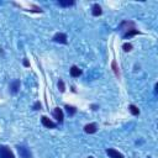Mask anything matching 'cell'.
I'll use <instances>...</instances> for the list:
<instances>
[{"mask_svg": "<svg viewBox=\"0 0 158 158\" xmlns=\"http://www.w3.org/2000/svg\"><path fill=\"white\" fill-rule=\"evenodd\" d=\"M132 28H136V23H135V21H131V20H123L118 25V31L122 32V33H125V32H127L128 30H132Z\"/></svg>", "mask_w": 158, "mask_h": 158, "instance_id": "6da1fadb", "label": "cell"}, {"mask_svg": "<svg viewBox=\"0 0 158 158\" xmlns=\"http://www.w3.org/2000/svg\"><path fill=\"white\" fill-rule=\"evenodd\" d=\"M0 158H15V154L7 146L0 144Z\"/></svg>", "mask_w": 158, "mask_h": 158, "instance_id": "7a4b0ae2", "label": "cell"}, {"mask_svg": "<svg viewBox=\"0 0 158 158\" xmlns=\"http://www.w3.org/2000/svg\"><path fill=\"white\" fill-rule=\"evenodd\" d=\"M52 41L56 43H60V44H67L68 43V37L65 33L63 32H58L52 37Z\"/></svg>", "mask_w": 158, "mask_h": 158, "instance_id": "3957f363", "label": "cell"}, {"mask_svg": "<svg viewBox=\"0 0 158 158\" xmlns=\"http://www.w3.org/2000/svg\"><path fill=\"white\" fill-rule=\"evenodd\" d=\"M16 148H17L19 154H20V157H21V158H32V153H31V151H30L26 146L19 144Z\"/></svg>", "mask_w": 158, "mask_h": 158, "instance_id": "277c9868", "label": "cell"}, {"mask_svg": "<svg viewBox=\"0 0 158 158\" xmlns=\"http://www.w3.org/2000/svg\"><path fill=\"white\" fill-rule=\"evenodd\" d=\"M20 86H21V81H20L19 79H14L12 81H10V85H9V91H10V94H12V95L17 94L19 90H20Z\"/></svg>", "mask_w": 158, "mask_h": 158, "instance_id": "5b68a950", "label": "cell"}, {"mask_svg": "<svg viewBox=\"0 0 158 158\" xmlns=\"http://www.w3.org/2000/svg\"><path fill=\"white\" fill-rule=\"evenodd\" d=\"M52 115H53V117L57 120L58 123H63V121H64V115H63L62 109H59V107H54Z\"/></svg>", "mask_w": 158, "mask_h": 158, "instance_id": "8992f818", "label": "cell"}, {"mask_svg": "<svg viewBox=\"0 0 158 158\" xmlns=\"http://www.w3.org/2000/svg\"><path fill=\"white\" fill-rule=\"evenodd\" d=\"M41 122H42V125H43L44 127H47V128H56V127H57V123L53 122L52 120H49L47 116H42V117H41Z\"/></svg>", "mask_w": 158, "mask_h": 158, "instance_id": "52a82bcc", "label": "cell"}, {"mask_svg": "<svg viewBox=\"0 0 158 158\" xmlns=\"http://www.w3.org/2000/svg\"><path fill=\"white\" fill-rule=\"evenodd\" d=\"M96 131H98V125L95 122H91V123H88V125L84 126V132L85 133L91 135V133H95Z\"/></svg>", "mask_w": 158, "mask_h": 158, "instance_id": "ba28073f", "label": "cell"}, {"mask_svg": "<svg viewBox=\"0 0 158 158\" xmlns=\"http://www.w3.org/2000/svg\"><path fill=\"white\" fill-rule=\"evenodd\" d=\"M106 154H107L110 158H123V154L120 153L118 151L114 149V148H107V149H106Z\"/></svg>", "mask_w": 158, "mask_h": 158, "instance_id": "9c48e42d", "label": "cell"}, {"mask_svg": "<svg viewBox=\"0 0 158 158\" xmlns=\"http://www.w3.org/2000/svg\"><path fill=\"white\" fill-rule=\"evenodd\" d=\"M69 73H70V75L73 77V78H78V77H80L81 75V69L79 68V67H77V65H72L70 67V69H69Z\"/></svg>", "mask_w": 158, "mask_h": 158, "instance_id": "30bf717a", "label": "cell"}, {"mask_svg": "<svg viewBox=\"0 0 158 158\" xmlns=\"http://www.w3.org/2000/svg\"><path fill=\"white\" fill-rule=\"evenodd\" d=\"M91 14H93V16H100V15L102 14L101 6H100L99 4H94V5L91 6Z\"/></svg>", "mask_w": 158, "mask_h": 158, "instance_id": "8fae6325", "label": "cell"}, {"mask_svg": "<svg viewBox=\"0 0 158 158\" xmlns=\"http://www.w3.org/2000/svg\"><path fill=\"white\" fill-rule=\"evenodd\" d=\"M139 33H141V32H139L137 28H132V30H128L127 32L122 33V37H123V38H130V37L136 36V35H139Z\"/></svg>", "mask_w": 158, "mask_h": 158, "instance_id": "7c38bea8", "label": "cell"}, {"mask_svg": "<svg viewBox=\"0 0 158 158\" xmlns=\"http://www.w3.org/2000/svg\"><path fill=\"white\" fill-rule=\"evenodd\" d=\"M57 4L59 6H62V7H69V6L75 5V1L74 0H59Z\"/></svg>", "mask_w": 158, "mask_h": 158, "instance_id": "4fadbf2b", "label": "cell"}, {"mask_svg": "<svg viewBox=\"0 0 158 158\" xmlns=\"http://www.w3.org/2000/svg\"><path fill=\"white\" fill-rule=\"evenodd\" d=\"M128 111H130L133 116L139 115V109H138L136 105H133V104H130V105H128Z\"/></svg>", "mask_w": 158, "mask_h": 158, "instance_id": "5bb4252c", "label": "cell"}, {"mask_svg": "<svg viewBox=\"0 0 158 158\" xmlns=\"http://www.w3.org/2000/svg\"><path fill=\"white\" fill-rule=\"evenodd\" d=\"M65 110H67V114L69 116H74L77 114V107H74L72 105H65Z\"/></svg>", "mask_w": 158, "mask_h": 158, "instance_id": "9a60e30c", "label": "cell"}, {"mask_svg": "<svg viewBox=\"0 0 158 158\" xmlns=\"http://www.w3.org/2000/svg\"><path fill=\"white\" fill-rule=\"evenodd\" d=\"M111 68H112L115 75H116V77H120V70H118V67H117L116 60H112V63H111Z\"/></svg>", "mask_w": 158, "mask_h": 158, "instance_id": "2e32d148", "label": "cell"}, {"mask_svg": "<svg viewBox=\"0 0 158 158\" xmlns=\"http://www.w3.org/2000/svg\"><path fill=\"white\" fill-rule=\"evenodd\" d=\"M57 85H58V89H59L60 93H64V91H65V85H64V81H63L62 79L58 80V84H57Z\"/></svg>", "mask_w": 158, "mask_h": 158, "instance_id": "e0dca14e", "label": "cell"}, {"mask_svg": "<svg viewBox=\"0 0 158 158\" xmlns=\"http://www.w3.org/2000/svg\"><path fill=\"white\" fill-rule=\"evenodd\" d=\"M122 49H123L125 52H130V51L132 49V44H131V43H128V42H126V43H123V44H122Z\"/></svg>", "mask_w": 158, "mask_h": 158, "instance_id": "ac0fdd59", "label": "cell"}, {"mask_svg": "<svg viewBox=\"0 0 158 158\" xmlns=\"http://www.w3.org/2000/svg\"><path fill=\"white\" fill-rule=\"evenodd\" d=\"M32 109H33L35 111H38V110H41V109H42V104H41L40 101H36V102L33 104V106H32Z\"/></svg>", "mask_w": 158, "mask_h": 158, "instance_id": "d6986e66", "label": "cell"}, {"mask_svg": "<svg viewBox=\"0 0 158 158\" xmlns=\"http://www.w3.org/2000/svg\"><path fill=\"white\" fill-rule=\"evenodd\" d=\"M22 63H23V65H25V67H30V62H28L26 58L23 59V62H22Z\"/></svg>", "mask_w": 158, "mask_h": 158, "instance_id": "ffe728a7", "label": "cell"}, {"mask_svg": "<svg viewBox=\"0 0 158 158\" xmlns=\"http://www.w3.org/2000/svg\"><path fill=\"white\" fill-rule=\"evenodd\" d=\"M90 107H91V109H93V110H94V111H95V110H98V109H99V106H98V105H95V104H93V105H91V106H90Z\"/></svg>", "mask_w": 158, "mask_h": 158, "instance_id": "44dd1931", "label": "cell"}, {"mask_svg": "<svg viewBox=\"0 0 158 158\" xmlns=\"http://www.w3.org/2000/svg\"><path fill=\"white\" fill-rule=\"evenodd\" d=\"M88 158H94V157H93V156H89V157H88Z\"/></svg>", "mask_w": 158, "mask_h": 158, "instance_id": "7402d4cb", "label": "cell"}]
</instances>
